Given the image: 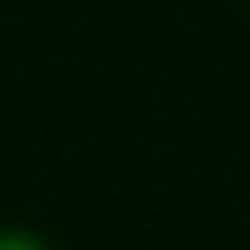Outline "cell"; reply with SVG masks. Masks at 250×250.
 <instances>
[{"instance_id": "6da1fadb", "label": "cell", "mask_w": 250, "mask_h": 250, "mask_svg": "<svg viewBox=\"0 0 250 250\" xmlns=\"http://www.w3.org/2000/svg\"><path fill=\"white\" fill-rule=\"evenodd\" d=\"M0 250H49L33 229H0Z\"/></svg>"}]
</instances>
